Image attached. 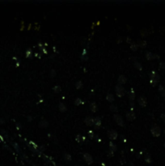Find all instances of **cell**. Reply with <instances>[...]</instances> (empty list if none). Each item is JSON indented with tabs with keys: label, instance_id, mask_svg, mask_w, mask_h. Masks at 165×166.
Here are the masks:
<instances>
[{
	"label": "cell",
	"instance_id": "6da1fadb",
	"mask_svg": "<svg viewBox=\"0 0 165 166\" xmlns=\"http://www.w3.org/2000/svg\"><path fill=\"white\" fill-rule=\"evenodd\" d=\"M159 81V75L156 71H151L150 74V83L152 86H156Z\"/></svg>",
	"mask_w": 165,
	"mask_h": 166
},
{
	"label": "cell",
	"instance_id": "7a4b0ae2",
	"mask_svg": "<svg viewBox=\"0 0 165 166\" xmlns=\"http://www.w3.org/2000/svg\"><path fill=\"white\" fill-rule=\"evenodd\" d=\"M115 89H116V93H117V95L119 96V97H122L125 96L126 94V89H125V87H124L121 84H117L116 87H115Z\"/></svg>",
	"mask_w": 165,
	"mask_h": 166
},
{
	"label": "cell",
	"instance_id": "3957f363",
	"mask_svg": "<svg viewBox=\"0 0 165 166\" xmlns=\"http://www.w3.org/2000/svg\"><path fill=\"white\" fill-rule=\"evenodd\" d=\"M151 133L154 137H159L161 134V128L158 125H154L151 128Z\"/></svg>",
	"mask_w": 165,
	"mask_h": 166
},
{
	"label": "cell",
	"instance_id": "277c9868",
	"mask_svg": "<svg viewBox=\"0 0 165 166\" xmlns=\"http://www.w3.org/2000/svg\"><path fill=\"white\" fill-rule=\"evenodd\" d=\"M113 118H114V120L115 122L117 123V125L118 126H124V121H123V118H121V115L119 114H114L113 115Z\"/></svg>",
	"mask_w": 165,
	"mask_h": 166
},
{
	"label": "cell",
	"instance_id": "5b68a950",
	"mask_svg": "<svg viewBox=\"0 0 165 166\" xmlns=\"http://www.w3.org/2000/svg\"><path fill=\"white\" fill-rule=\"evenodd\" d=\"M82 155H84V159L85 161L87 162V164H92V162H93V158H92V157L88 152H84Z\"/></svg>",
	"mask_w": 165,
	"mask_h": 166
},
{
	"label": "cell",
	"instance_id": "8992f818",
	"mask_svg": "<svg viewBox=\"0 0 165 166\" xmlns=\"http://www.w3.org/2000/svg\"><path fill=\"white\" fill-rule=\"evenodd\" d=\"M107 134H108V136H109V138L110 139H112V140L113 139H116L118 136V134L115 130H109V131H108Z\"/></svg>",
	"mask_w": 165,
	"mask_h": 166
},
{
	"label": "cell",
	"instance_id": "52a82bcc",
	"mask_svg": "<svg viewBox=\"0 0 165 166\" xmlns=\"http://www.w3.org/2000/svg\"><path fill=\"white\" fill-rule=\"evenodd\" d=\"M84 122L86 123L87 126H91L94 125V118L91 116H87L84 119Z\"/></svg>",
	"mask_w": 165,
	"mask_h": 166
},
{
	"label": "cell",
	"instance_id": "ba28073f",
	"mask_svg": "<svg viewBox=\"0 0 165 166\" xmlns=\"http://www.w3.org/2000/svg\"><path fill=\"white\" fill-rule=\"evenodd\" d=\"M145 55H146L147 59H148V60H152L154 58H159V56L158 54H153L150 51H146Z\"/></svg>",
	"mask_w": 165,
	"mask_h": 166
},
{
	"label": "cell",
	"instance_id": "9c48e42d",
	"mask_svg": "<svg viewBox=\"0 0 165 166\" xmlns=\"http://www.w3.org/2000/svg\"><path fill=\"white\" fill-rule=\"evenodd\" d=\"M138 103L139 104V105H140L141 107H145L147 105V99H146V97L143 96H139L138 99Z\"/></svg>",
	"mask_w": 165,
	"mask_h": 166
},
{
	"label": "cell",
	"instance_id": "30bf717a",
	"mask_svg": "<svg viewBox=\"0 0 165 166\" xmlns=\"http://www.w3.org/2000/svg\"><path fill=\"white\" fill-rule=\"evenodd\" d=\"M126 118L128 121H133L135 119L136 116H135V113H133V111H129L126 113Z\"/></svg>",
	"mask_w": 165,
	"mask_h": 166
},
{
	"label": "cell",
	"instance_id": "8fae6325",
	"mask_svg": "<svg viewBox=\"0 0 165 166\" xmlns=\"http://www.w3.org/2000/svg\"><path fill=\"white\" fill-rule=\"evenodd\" d=\"M117 81H118V84H125L126 81H127V78L126 75H120L119 76H118V79H117Z\"/></svg>",
	"mask_w": 165,
	"mask_h": 166
},
{
	"label": "cell",
	"instance_id": "7c38bea8",
	"mask_svg": "<svg viewBox=\"0 0 165 166\" xmlns=\"http://www.w3.org/2000/svg\"><path fill=\"white\" fill-rule=\"evenodd\" d=\"M94 127L95 129H98L100 128V126H101V118L100 117H96V118H94Z\"/></svg>",
	"mask_w": 165,
	"mask_h": 166
},
{
	"label": "cell",
	"instance_id": "4fadbf2b",
	"mask_svg": "<svg viewBox=\"0 0 165 166\" xmlns=\"http://www.w3.org/2000/svg\"><path fill=\"white\" fill-rule=\"evenodd\" d=\"M38 126L40 128H45V127H47L49 126V122H48L47 120H45V119H42L41 121H40Z\"/></svg>",
	"mask_w": 165,
	"mask_h": 166
},
{
	"label": "cell",
	"instance_id": "5bb4252c",
	"mask_svg": "<svg viewBox=\"0 0 165 166\" xmlns=\"http://www.w3.org/2000/svg\"><path fill=\"white\" fill-rule=\"evenodd\" d=\"M90 110L93 113H96L98 110V107H97V105L96 102H91L90 104Z\"/></svg>",
	"mask_w": 165,
	"mask_h": 166
},
{
	"label": "cell",
	"instance_id": "9a60e30c",
	"mask_svg": "<svg viewBox=\"0 0 165 166\" xmlns=\"http://www.w3.org/2000/svg\"><path fill=\"white\" fill-rule=\"evenodd\" d=\"M128 94H129V97H130V101H135V91H133V89H130V91L129 92Z\"/></svg>",
	"mask_w": 165,
	"mask_h": 166
},
{
	"label": "cell",
	"instance_id": "2e32d148",
	"mask_svg": "<svg viewBox=\"0 0 165 166\" xmlns=\"http://www.w3.org/2000/svg\"><path fill=\"white\" fill-rule=\"evenodd\" d=\"M58 109H59V110H60L61 112H66V110H67V108H66V105H65L64 103H63V102H60V103H59Z\"/></svg>",
	"mask_w": 165,
	"mask_h": 166
},
{
	"label": "cell",
	"instance_id": "e0dca14e",
	"mask_svg": "<svg viewBox=\"0 0 165 166\" xmlns=\"http://www.w3.org/2000/svg\"><path fill=\"white\" fill-rule=\"evenodd\" d=\"M109 151L115 152L117 151V145L112 142H109Z\"/></svg>",
	"mask_w": 165,
	"mask_h": 166
},
{
	"label": "cell",
	"instance_id": "ac0fdd59",
	"mask_svg": "<svg viewBox=\"0 0 165 166\" xmlns=\"http://www.w3.org/2000/svg\"><path fill=\"white\" fill-rule=\"evenodd\" d=\"M133 65H135V66L136 67V68L139 71H142V64L139 63V62H138L137 60H135L133 61Z\"/></svg>",
	"mask_w": 165,
	"mask_h": 166
},
{
	"label": "cell",
	"instance_id": "d6986e66",
	"mask_svg": "<svg viewBox=\"0 0 165 166\" xmlns=\"http://www.w3.org/2000/svg\"><path fill=\"white\" fill-rule=\"evenodd\" d=\"M159 92L161 93L162 96H163V98H165V87H164L163 85L159 84Z\"/></svg>",
	"mask_w": 165,
	"mask_h": 166
},
{
	"label": "cell",
	"instance_id": "ffe728a7",
	"mask_svg": "<svg viewBox=\"0 0 165 166\" xmlns=\"http://www.w3.org/2000/svg\"><path fill=\"white\" fill-rule=\"evenodd\" d=\"M106 99L108 101H109V102H112L113 101H114V96H113V94H112V93H108L107 96H106Z\"/></svg>",
	"mask_w": 165,
	"mask_h": 166
},
{
	"label": "cell",
	"instance_id": "44dd1931",
	"mask_svg": "<svg viewBox=\"0 0 165 166\" xmlns=\"http://www.w3.org/2000/svg\"><path fill=\"white\" fill-rule=\"evenodd\" d=\"M138 48V45L137 42H135V41H132L130 43V49L133 51H136Z\"/></svg>",
	"mask_w": 165,
	"mask_h": 166
},
{
	"label": "cell",
	"instance_id": "7402d4cb",
	"mask_svg": "<svg viewBox=\"0 0 165 166\" xmlns=\"http://www.w3.org/2000/svg\"><path fill=\"white\" fill-rule=\"evenodd\" d=\"M63 158H64V160H66V161H67V162L70 161V160H72L70 154L66 153V152H65V153H64V155H63Z\"/></svg>",
	"mask_w": 165,
	"mask_h": 166
},
{
	"label": "cell",
	"instance_id": "603a6c76",
	"mask_svg": "<svg viewBox=\"0 0 165 166\" xmlns=\"http://www.w3.org/2000/svg\"><path fill=\"white\" fill-rule=\"evenodd\" d=\"M138 46H141V47H142V48H144L147 45V41H144V40H138Z\"/></svg>",
	"mask_w": 165,
	"mask_h": 166
},
{
	"label": "cell",
	"instance_id": "cb8c5ba5",
	"mask_svg": "<svg viewBox=\"0 0 165 166\" xmlns=\"http://www.w3.org/2000/svg\"><path fill=\"white\" fill-rule=\"evenodd\" d=\"M75 139H76V141L78 142L79 143H82V140H84V139H85V138H84V137H82V136L81 135V134H77V135H76Z\"/></svg>",
	"mask_w": 165,
	"mask_h": 166
},
{
	"label": "cell",
	"instance_id": "d4e9b609",
	"mask_svg": "<svg viewBox=\"0 0 165 166\" xmlns=\"http://www.w3.org/2000/svg\"><path fill=\"white\" fill-rule=\"evenodd\" d=\"M109 110L112 112H117L118 111V108L116 105H113V104H111L109 105Z\"/></svg>",
	"mask_w": 165,
	"mask_h": 166
},
{
	"label": "cell",
	"instance_id": "484cf974",
	"mask_svg": "<svg viewBox=\"0 0 165 166\" xmlns=\"http://www.w3.org/2000/svg\"><path fill=\"white\" fill-rule=\"evenodd\" d=\"M145 161L147 163H149V164L152 162V159H151V157L150 154H146V155H145Z\"/></svg>",
	"mask_w": 165,
	"mask_h": 166
},
{
	"label": "cell",
	"instance_id": "4316f807",
	"mask_svg": "<svg viewBox=\"0 0 165 166\" xmlns=\"http://www.w3.org/2000/svg\"><path fill=\"white\" fill-rule=\"evenodd\" d=\"M53 90L54 91V92H57V93H58L61 91V87L60 85H55L54 87H53Z\"/></svg>",
	"mask_w": 165,
	"mask_h": 166
},
{
	"label": "cell",
	"instance_id": "83f0119b",
	"mask_svg": "<svg viewBox=\"0 0 165 166\" xmlns=\"http://www.w3.org/2000/svg\"><path fill=\"white\" fill-rule=\"evenodd\" d=\"M75 87H76L77 89H80L81 87H82V82L81 80H78L76 82V84H75Z\"/></svg>",
	"mask_w": 165,
	"mask_h": 166
},
{
	"label": "cell",
	"instance_id": "f1b7e54d",
	"mask_svg": "<svg viewBox=\"0 0 165 166\" xmlns=\"http://www.w3.org/2000/svg\"><path fill=\"white\" fill-rule=\"evenodd\" d=\"M140 34L142 36V37H146L149 34V31L147 29H142L141 32H140Z\"/></svg>",
	"mask_w": 165,
	"mask_h": 166
},
{
	"label": "cell",
	"instance_id": "f546056e",
	"mask_svg": "<svg viewBox=\"0 0 165 166\" xmlns=\"http://www.w3.org/2000/svg\"><path fill=\"white\" fill-rule=\"evenodd\" d=\"M75 104L76 105H82V104H84V101L81 100V98L78 97L77 99L75 101Z\"/></svg>",
	"mask_w": 165,
	"mask_h": 166
},
{
	"label": "cell",
	"instance_id": "4dcf8cb0",
	"mask_svg": "<svg viewBox=\"0 0 165 166\" xmlns=\"http://www.w3.org/2000/svg\"><path fill=\"white\" fill-rule=\"evenodd\" d=\"M49 74H50V76H51V77L54 78V77L56 75V71H55V70H54V69H51Z\"/></svg>",
	"mask_w": 165,
	"mask_h": 166
},
{
	"label": "cell",
	"instance_id": "1f68e13d",
	"mask_svg": "<svg viewBox=\"0 0 165 166\" xmlns=\"http://www.w3.org/2000/svg\"><path fill=\"white\" fill-rule=\"evenodd\" d=\"M159 67H160L161 69L165 70V63L164 62H160V63H159Z\"/></svg>",
	"mask_w": 165,
	"mask_h": 166
},
{
	"label": "cell",
	"instance_id": "d6a6232c",
	"mask_svg": "<svg viewBox=\"0 0 165 166\" xmlns=\"http://www.w3.org/2000/svg\"><path fill=\"white\" fill-rule=\"evenodd\" d=\"M88 134H89V136H90V138L91 139H93V137L95 136V134H94V133H93V131H88Z\"/></svg>",
	"mask_w": 165,
	"mask_h": 166
},
{
	"label": "cell",
	"instance_id": "836d02e7",
	"mask_svg": "<svg viewBox=\"0 0 165 166\" xmlns=\"http://www.w3.org/2000/svg\"><path fill=\"white\" fill-rule=\"evenodd\" d=\"M31 54H32V50L28 49V50H27V52H26V56L28 58V57H30Z\"/></svg>",
	"mask_w": 165,
	"mask_h": 166
},
{
	"label": "cell",
	"instance_id": "e575fe53",
	"mask_svg": "<svg viewBox=\"0 0 165 166\" xmlns=\"http://www.w3.org/2000/svg\"><path fill=\"white\" fill-rule=\"evenodd\" d=\"M14 146H15V148H16V151L17 152H19V146H17V144L16 143H15L14 144Z\"/></svg>",
	"mask_w": 165,
	"mask_h": 166
},
{
	"label": "cell",
	"instance_id": "d590c367",
	"mask_svg": "<svg viewBox=\"0 0 165 166\" xmlns=\"http://www.w3.org/2000/svg\"><path fill=\"white\" fill-rule=\"evenodd\" d=\"M161 118L165 122V113H162V114H161Z\"/></svg>",
	"mask_w": 165,
	"mask_h": 166
},
{
	"label": "cell",
	"instance_id": "8d00e7d4",
	"mask_svg": "<svg viewBox=\"0 0 165 166\" xmlns=\"http://www.w3.org/2000/svg\"><path fill=\"white\" fill-rule=\"evenodd\" d=\"M39 148H40V149L41 150V151H45V147H43V146H40V147Z\"/></svg>",
	"mask_w": 165,
	"mask_h": 166
},
{
	"label": "cell",
	"instance_id": "74e56055",
	"mask_svg": "<svg viewBox=\"0 0 165 166\" xmlns=\"http://www.w3.org/2000/svg\"><path fill=\"white\" fill-rule=\"evenodd\" d=\"M126 41H127V42H130V37H127V40H126Z\"/></svg>",
	"mask_w": 165,
	"mask_h": 166
},
{
	"label": "cell",
	"instance_id": "f35d334b",
	"mask_svg": "<svg viewBox=\"0 0 165 166\" xmlns=\"http://www.w3.org/2000/svg\"><path fill=\"white\" fill-rule=\"evenodd\" d=\"M28 121H31L33 118H30V116H28Z\"/></svg>",
	"mask_w": 165,
	"mask_h": 166
},
{
	"label": "cell",
	"instance_id": "ab89813d",
	"mask_svg": "<svg viewBox=\"0 0 165 166\" xmlns=\"http://www.w3.org/2000/svg\"><path fill=\"white\" fill-rule=\"evenodd\" d=\"M130 166H135V165H133V164L132 162H130Z\"/></svg>",
	"mask_w": 165,
	"mask_h": 166
},
{
	"label": "cell",
	"instance_id": "60d3db41",
	"mask_svg": "<svg viewBox=\"0 0 165 166\" xmlns=\"http://www.w3.org/2000/svg\"><path fill=\"white\" fill-rule=\"evenodd\" d=\"M75 166H78V165H75Z\"/></svg>",
	"mask_w": 165,
	"mask_h": 166
},
{
	"label": "cell",
	"instance_id": "b9f144b4",
	"mask_svg": "<svg viewBox=\"0 0 165 166\" xmlns=\"http://www.w3.org/2000/svg\"><path fill=\"white\" fill-rule=\"evenodd\" d=\"M117 166H120V165H117Z\"/></svg>",
	"mask_w": 165,
	"mask_h": 166
}]
</instances>
